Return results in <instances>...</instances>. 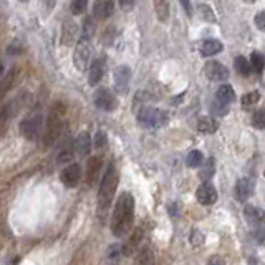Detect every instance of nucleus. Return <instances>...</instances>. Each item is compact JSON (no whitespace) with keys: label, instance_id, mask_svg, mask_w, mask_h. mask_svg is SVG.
<instances>
[{"label":"nucleus","instance_id":"nucleus-1","mask_svg":"<svg viewBox=\"0 0 265 265\" xmlns=\"http://www.w3.org/2000/svg\"><path fill=\"white\" fill-rule=\"evenodd\" d=\"M132 221H134V199L130 192L120 194L116 199L115 209L111 216V232L115 237H125L132 229Z\"/></svg>","mask_w":265,"mask_h":265},{"label":"nucleus","instance_id":"nucleus-2","mask_svg":"<svg viewBox=\"0 0 265 265\" xmlns=\"http://www.w3.org/2000/svg\"><path fill=\"white\" fill-rule=\"evenodd\" d=\"M118 184H120V173H118L116 164L110 163L98 189V214L99 216L106 214L108 209H110L113 199H115Z\"/></svg>","mask_w":265,"mask_h":265},{"label":"nucleus","instance_id":"nucleus-3","mask_svg":"<svg viewBox=\"0 0 265 265\" xmlns=\"http://www.w3.org/2000/svg\"><path fill=\"white\" fill-rule=\"evenodd\" d=\"M65 125H66V106L61 101H56L51 106L48 118H46V128L44 134L45 148H50V146H53L58 141L61 132L65 130Z\"/></svg>","mask_w":265,"mask_h":265},{"label":"nucleus","instance_id":"nucleus-4","mask_svg":"<svg viewBox=\"0 0 265 265\" xmlns=\"http://www.w3.org/2000/svg\"><path fill=\"white\" fill-rule=\"evenodd\" d=\"M91 53H93L91 39L80 35V40L73 51V63L77 66L78 72H87L88 70L89 63H91Z\"/></svg>","mask_w":265,"mask_h":265},{"label":"nucleus","instance_id":"nucleus-5","mask_svg":"<svg viewBox=\"0 0 265 265\" xmlns=\"http://www.w3.org/2000/svg\"><path fill=\"white\" fill-rule=\"evenodd\" d=\"M40 126H42V108H33V110L22 120L20 132L25 139L33 141L39 138Z\"/></svg>","mask_w":265,"mask_h":265},{"label":"nucleus","instance_id":"nucleus-6","mask_svg":"<svg viewBox=\"0 0 265 265\" xmlns=\"http://www.w3.org/2000/svg\"><path fill=\"white\" fill-rule=\"evenodd\" d=\"M138 121L141 126L146 128H161L168 123V113L156 108H146L143 106L138 113Z\"/></svg>","mask_w":265,"mask_h":265},{"label":"nucleus","instance_id":"nucleus-7","mask_svg":"<svg viewBox=\"0 0 265 265\" xmlns=\"http://www.w3.org/2000/svg\"><path fill=\"white\" fill-rule=\"evenodd\" d=\"M94 105H96L98 110L111 113L118 108V98L115 93H111L110 89L106 88H99L94 93Z\"/></svg>","mask_w":265,"mask_h":265},{"label":"nucleus","instance_id":"nucleus-8","mask_svg":"<svg viewBox=\"0 0 265 265\" xmlns=\"http://www.w3.org/2000/svg\"><path fill=\"white\" fill-rule=\"evenodd\" d=\"M204 75L211 82H224V80L229 78V70H227L221 61L209 60L204 65Z\"/></svg>","mask_w":265,"mask_h":265},{"label":"nucleus","instance_id":"nucleus-9","mask_svg":"<svg viewBox=\"0 0 265 265\" xmlns=\"http://www.w3.org/2000/svg\"><path fill=\"white\" fill-rule=\"evenodd\" d=\"M105 72H106V58H105V56H98V58H94L88 66V83H89V87H96V85L101 82Z\"/></svg>","mask_w":265,"mask_h":265},{"label":"nucleus","instance_id":"nucleus-10","mask_svg":"<svg viewBox=\"0 0 265 265\" xmlns=\"http://www.w3.org/2000/svg\"><path fill=\"white\" fill-rule=\"evenodd\" d=\"M131 85V68L128 65H121L115 70V88L120 94L130 91Z\"/></svg>","mask_w":265,"mask_h":265},{"label":"nucleus","instance_id":"nucleus-11","mask_svg":"<svg viewBox=\"0 0 265 265\" xmlns=\"http://www.w3.org/2000/svg\"><path fill=\"white\" fill-rule=\"evenodd\" d=\"M80 179H82V166L73 163L66 166L63 171L60 173V181L65 187H75L78 186Z\"/></svg>","mask_w":265,"mask_h":265},{"label":"nucleus","instance_id":"nucleus-12","mask_svg":"<svg viewBox=\"0 0 265 265\" xmlns=\"http://www.w3.org/2000/svg\"><path fill=\"white\" fill-rule=\"evenodd\" d=\"M78 35H80V27L77 22L73 20H66L61 27V45L65 46H70L73 45L75 42L78 40Z\"/></svg>","mask_w":265,"mask_h":265},{"label":"nucleus","instance_id":"nucleus-13","mask_svg":"<svg viewBox=\"0 0 265 265\" xmlns=\"http://www.w3.org/2000/svg\"><path fill=\"white\" fill-rule=\"evenodd\" d=\"M115 12V0H96L93 5V17L96 20H106Z\"/></svg>","mask_w":265,"mask_h":265},{"label":"nucleus","instance_id":"nucleus-14","mask_svg":"<svg viewBox=\"0 0 265 265\" xmlns=\"http://www.w3.org/2000/svg\"><path fill=\"white\" fill-rule=\"evenodd\" d=\"M196 197L202 206H211L217 201L219 194H217V189L214 186H211V184H202V186L197 187Z\"/></svg>","mask_w":265,"mask_h":265},{"label":"nucleus","instance_id":"nucleus-15","mask_svg":"<svg viewBox=\"0 0 265 265\" xmlns=\"http://www.w3.org/2000/svg\"><path fill=\"white\" fill-rule=\"evenodd\" d=\"M91 136H89L88 131H82L80 134L77 136V139H75L73 143V149L77 151V154L80 158H85V156L89 154V151H91Z\"/></svg>","mask_w":265,"mask_h":265},{"label":"nucleus","instance_id":"nucleus-16","mask_svg":"<svg viewBox=\"0 0 265 265\" xmlns=\"http://www.w3.org/2000/svg\"><path fill=\"white\" fill-rule=\"evenodd\" d=\"M143 237H144V227L141 225V227H138V229H136L134 232H132V235L130 239H128V242L123 245V252H125V255H128V257H130V255H132L136 252V250H138V247H139V244L143 242Z\"/></svg>","mask_w":265,"mask_h":265},{"label":"nucleus","instance_id":"nucleus-17","mask_svg":"<svg viewBox=\"0 0 265 265\" xmlns=\"http://www.w3.org/2000/svg\"><path fill=\"white\" fill-rule=\"evenodd\" d=\"M254 194V182L247 177L239 179L235 184V199L239 202H245Z\"/></svg>","mask_w":265,"mask_h":265},{"label":"nucleus","instance_id":"nucleus-18","mask_svg":"<svg viewBox=\"0 0 265 265\" xmlns=\"http://www.w3.org/2000/svg\"><path fill=\"white\" fill-rule=\"evenodd\" d=\"M101 166H103V159L99 158V156L89 158L88 164H87V184L88 186H93L94 181L98 179V174L101 171Z\"/></svg>","mask_w":265,"mask_h":265},{"label":"nucleus","instance_id":"nucleus-19","mask_svg":"<svg viewBox=\"0 0 265 265\" xmlns=\"http://www.w3.org/2000/svg\"><path fill=\"white\" fill-rule=\"evenodd\" d=\"M154 13L159 22H168L171 15V0H153Z\"/></svg>","mask_w":265,"mask_h":265},{"label":"nucleus","instance_id":"nucleus-20","mask_svg":"<svg viewBox=\"0 0 265 265\" xmlns=\"http://www.w3.org/2000/svg\"><path fill=\"white\" fill-rule=\"evenodd\" d=\"M222 44L217 39H207L201 44V53L204 56H214L222 51Z\"/></svg>","mask_w":265,"mask_h":265},{"label":"nucleus","instance_id":"nucleus-21","mask_svg":"<svg viewBox=\"0 0 265 265\" xmlns=\"http://www.w3.org/2000/svg\"><path fill=\"white\" fill-rule=\"evenodd\" d=\"M216 99L217 101H221V103H224V105H230L232 101H235V91H234V88L230 87V85H221L219 89H217V93H216Z\"/></svg>","mask_w":265,"mask_h":265},{"label":"nucleus","instance_id":"nucleus-22","mask_svg":"<svg viewBox=\"0 0 265 265\" xmlns=\"http://www.w3.org/2000/svg\"><path fill=\"white\" fill-rule=\"evenodd\" d=\"M219 128V123H217L214 118H209V116H199L197 120V130L204 134H214Z\"/></svg>","mask_w":265,"mask_h":265},{"label":"nucleus","instance_id":"nucleus-23","mask_svg":"<svg viewBox=\"0 0 265 265\" xmlns=\"http://www.w3.org/2000/svg\"><path fill=\"white\" fill-rule=\"evenodd\" d=\"M15 78H17V70L12 68L5 73V77L0 80V99L5 98V94L12 89L13 83H15Z\"/></svg>","mask_w":265,"mask_h":265},{"label":"nucleus","instance_id":"nucleus-24","mask_svg":"<svg viewBox=\"0 0 265 265\" xmlns=\"http://www.w3.org/2000/svg\"><path fill=\"white\" fill-rule=\"evenodd\" d=\"M13 115H15V111L12 110V103L0 108V134H3V131L7 130L8 123H10Z\"/></svg>","mask_w":265,"mask_h":265},{"label":"nucleus","instance_id":"nucleus-25","mask_svg":"<svg viewBox=\"0 0 265 265\" xmlns=\"http://www.w3.org/2000/svg\"><path fill=\"white\" fill-rule=\"evenodd\" d=\"M244 216H245V219H247L249 222H252V224H259L260 221L264 219V212L259 209V207H255V206H245V209H244Z\"/></svg>","mask_w":265,"mask_h":265},{"label":"nucleus","instance_id":"nucleus-26","mask_svg":"<svg viewBox=\"0 0 265 265\" xmlns=\"http://www.w3.org/2000/svg\"><path fill=\"white\" fill-rule=\"evenodd\" d=\"M186 164H187V168H199V166L204 164V154L197 149L191 151L186 158Z\"/></svg>","mask_w":265,"mask_h":265},{"label":"nucleus","instance_id":"nucleus-27","mask_svg":"<svg viewBox=\"0 0 265 265\" xmlns=\"http://www.w3.org/2000/svg\"><path fill=\"white\" fill-rule=\"evenodd\" d=\"M234 66H235V70H237V73L244 75V77H247V75H250V72H252V66H250V63L244 56H237V58L234 60Z\"/></svg>","mask_w":265,"mask_h":265},{"label":"nucleus","instance_id":"nucleus-28","mask_svg":"<svg viewBox=\"0 0 265 265\" xmlns=\"http://www.w3.org/2000/svg\"><path fill=\"white\" fill-rule=\"evenodd\" d=\"M72 158H73V143L66 141V144H63L60 148V153H58L56 161H58V163H66V161H70Z\"/></svg>","mask_w":265,"mask_h":265},{"label":"nucleus","instance_id":"nucleus-29","mask_svg":"<svg viewBox=\"0 0 265 265\" xmlns=\"http://www.w3.org/2000/svg\"><path fill=\"white\" fill-rule=\"evenodd\" d=\"M250 66H252V70H255L259 75L264 72V66H265V60H264V56L262 53H259V51H254L252 56H250Z\"/></svg>","mask_w":265,"mask_h":265},{"label":"nucleus","instance_id":"nucleus-30","mask_svg":"<svg viewBox=\"0 0 265 265\" xmlns=\"http://www.w3.org/2000/svg\"><path fill=\"white\" fill-rule=\"evenodd\" d=\"M89 0H72L70 3V10H72L73 15H82V13L87 12Z\"/></svg>","mask_w":265,"mask_h":265},{"label":"nucleus","instance_id":"nucleus-31","mask_svg":"<svg viewBox=\"0 0 265 265\" xmlns=\"http://www.w3.org/2000/svg\"><path fill=\"white\" fill-rule=\"evenodd\" d=\"M136 262L138 264H153L154 262L153 252H151V249L148 247V245H146V247H141L139 255L136 257Z\"/></svg>","mask_w":265,"mask_h":265},{"label":"nucleus","instance_id":"nucleus-32","mask_svg":"<svg viewBox=\"0 0 265 265\" xmlns=\"http://www.w3.org/2000/svg\"><path fill=\"white\" fill-rule=\"evenodd\" d=\"M211 113H212V116H225L227 113H229V105H224V103H221V101H216L211 105Z\"/></svg>","mask_w":265,"mask_h":265},{"label":"nucleus","instance_id":"nucleus-33","mask_svg":"<svg viewBox=\"0 0 265 265\" xmlns=\"http://www.w3.org/2000/svg\"><path fill=\"white\" fill-rule=\"evenodd\" d=\"M260 101V93L252 91V93H245L242 96V105L244 106H254Z\"/></svg>","mask_w":265,"mask_h":265},{"label":"nucleus","instance_id":"nucleus-34","mask_svg":"<svg viewBox=\"0 0 265 265\" xmlns=\"http://www.w3.org/2000/svg\"><path fill=\"white\" fill-rule=\"evenodd\" d=\"M212 176H214V159H209L206 163V168L202 169V173H201V179L202 181H207V179H211Z\"/></svg>","mask_w":265,"mask_h":265},{"label":"nucleus","instance_id":"nucleus-35","mask_svg":"<svg viewBox=\"0 0 265 265\" xmlns=\"http://www.w3.org/2000/svg\"><path fill=\"white\" fill-rule=\"evenodd\" d=\"M252 125L257 128V130H264L265 128V111L264 110H259L255 113L252 118Z\"/></svg>","mask_w":265,"mask_h":265},{"label":"nucleus","instance_id":"nucleus-36","mask_svg":"<svg viewBox=\"0 0 265 265\" xmlns=\"http://www.w3.org/2000/svg\"><path fill=\"white\" fill-rule=\"evenodd\" d=\"M93 143H94V146H96V148H105L106 143H108V136H106V132H105V131H98L96 134H94Z\"/></svg>","mask_w":265,"mask_h":265},{"label":"nucleus","instance_id":"nucleus-37","mask_svg":"<svg viewBox=\"0 0 265 265\" xmlns=\"http://www.w3.org/2000/svg\"><path fill=\"white\" fill-rule=\"evenodd\" d=\"M93 33H94V25H93V20L91 18H87L83 23V28H82V35L83 37H89L93 39Z\"/></svg>","mask_w":265,"mask_h":265},{"label":"nucleus","instance_id":"nucleus-38","mask_svg":"<svg viewBox=\"0 0 265 265\" xmlns=\"http://www.w3.org/2000/svg\"><path fill=\"white\" fill-rule=\"evenodd\" d=\"M199 12L202 13V17H204L207 22H216V15H214V12H212L211 7H207V5H199Z\"/></svg>","mask_w":265,"mask_h":265},{"label":"nucleus","instance_id":"nucleus-39","mask_svg":"<svg viewBox=\"0 0 265 265\" xmlns=\"http://www.w3.org/2000/svg\"><path fill=\"white\" fill-rule=\"evenodd\" d=\"M255 25H257L259 30H264L265 28V13L264 12L257 13V17H255Z\"/></svg>","mask_w":265,"mask_h":265},{"label":"nucleus","instance_id":"nucleus-40","mask_svg":"<svg viewBox=\"0 0 265 265\" xmlns=\"http://www.w3.org/2000/svg\"><path fill=\"white\" fill-rule=\"evenodd\" d=\"M134 2L136 0H120V7L123 8V10H131L132 7H134Z\"/></svg>","mask_w":265,"mask_h":265},{"label":"nucleus","instance_id":"nucleus-41","mask_svg":"<svg viewBox=\"0 0 265 265\" xmlns=\"http://www.w3.org/2000/svg\"><path fill=\"white\" fill-rule=\"evenodd\" d=\"M181 5H182V8L186 10V13L189 17L192 15V5H191V0H181Z\"/></svg>","mask_w":265,"mask_h":265},{"label":"nucleus","instance_id":"nucleus-42","mask_svg":"<svg viewBox=\"0 0 265 265\" xmlns=\"http://www.w3.org/2000/svg\"><path fill=\"white\" fill-rule=\"evenodd\" d=\"M216 262L224 264V260H222V259H217V257H214V259H211V260H209V264H216Z\"/></svg>","mask_w":265,"mask_h":265},{"label":"nucleus","instance_id":"nucleus-43","mask_svg":"<svg viewBox=\"0 0 265 265\" xmlns=\"http://www.w3.org/2000/svg\"><path fill=\"white\" fill-rule=\"evenodd\" d=\"M55 3H56V0H46V5H48V8L55 7Z\"/></svg>","mask_w":265,"mask_h":265},{"label":"nucleus","instance_id":"nucleus-44","mask_svg":"<svg viewBox=\"0 0 265 265\" xmlns=\"http://www.w3.org/2000/svg\"><path fill=\"white\" fill-rule=\"evenodd\" d=\"M2 72H3V63L0 61V75H2Z\"/></svg>","mask_w":265,"mask_h":265},{"label":"nucleus","instance_id":"nucleus-45","mask_svg":"<svg viewBox=\"0 0 265 265\" xmlns=\"http://www.w3.org/2000/svg\"><path fill=\"white\" fill-rule=\"evenodd\" d=\"M20 2H28V0H20Z\"/></svg>","mask_w":265,"mask_h":265}]
</instances>
